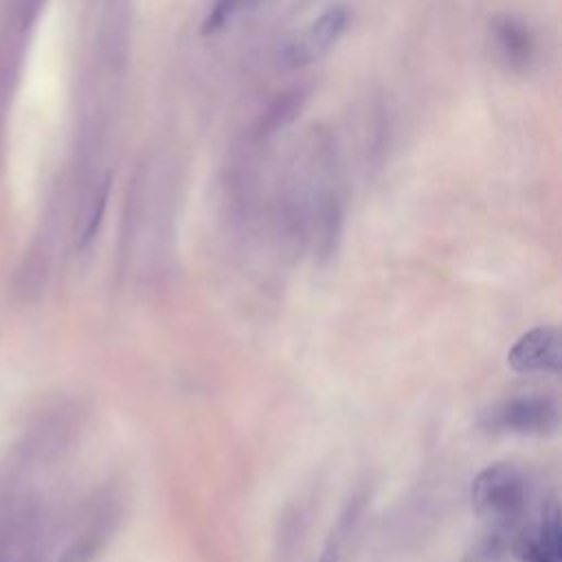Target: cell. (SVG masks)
Here are the masks:
<instances>
[{"mask_svg": "<svg viewBox=\"0 0 562 562\" xmlns=\"http://www.w3.org/2000/svg\"><path fill=\"white\" fill-rule=\"evenodd\" d=\"M470 501L479 518L516 529L529 503L527 476L509 461H494L474 476Z\"/></svg>", "mask_w": 562, "mask_h": 562, "instance_id": "cell-1", "label": "cell"}, {"mask_svg": "<svg viewBox=\"0 0 562 562\" xmlns=\"http://www.w3.org/2000/svg\"><path fill=\"white\" fill-rule=\"evenodd\" d=\"M476 426L494 435L544 437L558 430L560 408L549 395H514L485 406Z\"/></svg>", "mask_w": 562, "mask_h": 562, "instance_id": "cell-2", "label": "cell"}, {"mask_svg": "<svg viewBox=\"0 0 562 562\" xmlns=\"http://www.w3.org/2000/svg\"><path fill=\"white\" fill-rule=\"evenodd\" d=\"M349 13L342 7H331L318 15L310 26L296 33L281 48V61L290 68H303L321 59L342 35Z\"/></svg>", "mask_w": 562, "mask_h": 562, "instance_id": "cell-3", "label": "cell"}, {"mask_svg": "<svg viewBox=\"0 0 562 562\" xmlns=\"http://www.w3.org/2000/svg\"><path fill=\"white\" fill-rule=\"evenodd\" d=\"M509 553L518 562H562V529L555 501L542 507L538 522L512 533Z\"/></svg>", "mask_w": 562, "mask_h": 562, "instance_id": "cell-4", "label": "cell"}, {"mask_svg": "<svg viewBox=\"0 0 562 562\" xmlns=\"http://www.w3.org/2000/svg\"><path fill=\"white\" fill-rule=\"evenodd\" d=\"M507 364L516 373H555L562 364V338L558 327L538 325L525 331L507 351Z\"/></svg>", "mask_w": 562, "mask_h": 562, "instance_id": "cell-5", "label": "cell"}, {"mask_svg": "<svg viewBox=\"0 0 562 562\" xmlns=\"http://www.w3.org/2000/svg\"><path fill=\"white\" fill-rule=\"evenodd\" d=\"M492 42L496 55L512 68H525L536 53L531 31L512 15H503L492 22Z\"/></svg>", "mask_w": 562, "mask_h": 562, "instance_id": "cell-6", "label": "cell"}, {"mask_svg": "<svg viewBox=\"0 0 562 562\" xmlns=\"http://www.w3.org/2000/svg\"><path fill=\"white\" fill-rule=\"evenodd\" d=\"M512 527L490 525L481 538L465 551L461 562H503L509 553L512 542Z\"/></svg>", "mask_w": 562, "mask_h": 562, "instance_id": "cell-7", "label": "cell"}, {"mask_svg": "<svg viewBox=\"0 0 562 562\" xmlns=\"http://www.w3.org/2000/svg\"><path fill=\"white\" fill-rule=\"evenodd\" d=\"M358 498H353V503H349L345 507V512L340 514V518L336 520V525L331 527V531L327 533L318 555L314 562H340L342 560V549H345V540L351 533L356 520H358Z\"/></svg>", "mask_w": 562, "mask_h": 562, "instance_id": "cell-8", "label": "cell"}, {"mask_svg": "<svg viewBox=\"0 0 562 562\" xmlns=\"http://www.w3.org/2000/svg\"><path fill=\"white\" fill-rule=\"evenodd\" d=\"M105 204H108V184H103V187L92 195V200L88 202L83 215H81L79 222H77L75 246H77L79 250L88 248V246L92 244V239L97 237L99 226H101V220H103V213H105Z\"/></svg>", "mask_w": 562, "mask_h": 562, "instance_id": "cell-9", "label": "cell"}, {"mask_svg": "<svg viewBox=\"0 0 562 562\" xmlns=\"http://www.w3.org/2000/svg\"><path fill=\"white\" fill-rule=\"evenodd\" d=\"M97 551H99V533H83L61 551L57 562H90Z\"/></svg>", "mask_w": 562, "mask_h": 562, "instance_id": "cell-10", "label": "cell"}, {"mask_svg": "<svg viewBox=\"0 0 562 562\" xmlns=\"http://www.w3.org/2000/svg\"><path fill=\"white\" fill-rule=\"evenodd\" d=\"M244 0H213L206 15H204V24H202V31L206 35L215 33L217 29H222L226 24V20L241 7Z\"/></svg>", "mask_w": 562, "mask_h": 562, "instance_id": "cell-11", "label": "cell"}]
</instances>
